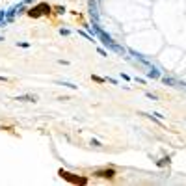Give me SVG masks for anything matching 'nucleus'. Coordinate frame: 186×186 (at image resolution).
<instances>
[{
    "instance_id": "20e7f679",
    "label": "nucleus",
    "mask_w": 186,
    "mask_h": 186,
    "mask_svg": "<svg viewBox=\"0 0 186 186\" xmlns=\"http://www.w3.org/2000/svg\"><path fill=\"white\" fill-rule=\"evenodd\" d=\"M147 77H149V78H160L162 74H160V71H158L156 67H151V69H149V73H147Z\"/></svg>"
},
{
    "instance_id": "f257e3e1",
    "label": "nucleus",
    "mask_w": 186,
    "mask_h": 186,
    "mask_svg": "<svg viewBox=\"0 0 186 186\" xmlns=\"http://www.w3.org/2000/svg\"><path fill=\"white\" fill-rule=\"evenodd\" d=\"M89 30H91V34H95V36H97V37H99V39L102 41V43L106 45V47H110V49H112V50L119 52V54H123V52H125V50H123V49H121V47H119L117 43H115V41H114L112 37L108 36V34H104V32H102V30L99 28V24H97V23H95L93 26H89Z\"/></svg>"
},
{
    "instance_id": "0eeeda50",
    "label": "nucleus",
    "mask_w": 186,
    "mask_h": 186,
    "mask_svg": "<svg viewBox=\"0 0 186 186\" xmlns=\"http://www.w3.org/2000/svg\"><path fill=\"white\" fill-rule=\"evenodd\" d=\"M60 86H67V88H71V89H77V86L74 84H71V82H58Z\"/></svg>"
},
{
    "instance_id": "1a4fd4ad",
    "label": "nucleus",
    "mask_w": 186,
    "mask_h": 186,
    "mask_svg": "<svg viewBox=\"0 0 186 186\" xmlns=\"http://www.w3.org/2000/svg\"><path fill=\"white\" fill-rule=\"evenodd\" d=\"M91 145H93V147H101V142H97V140H91Z\"/></svg>"
},
{
    "instance_id": "f8f14e48",
    "label": "nucleus",
    "mask_w": 186,
    "mask_h": 186,
    "mask_svg": "<svg viewBox=\"0 0 186 186\" xmlns=\"http://www.w3.org/2000/svg\"><path fill=\"white\" fill-rule=\"evenodd\" d=\"M0 41H4V37H0Z\"/></svg>"
},
{
    "instance_id": "9b49d317",
    "label": "nucleus",
    "mask_w": 186,
    "mask_h": 186,
    "mask_svg": "<svg viewBox=\"0 0 186 186\" xmlns=\"http://www.w3.org/2000/svg\"><path fill=\"white\" fill-rule=\"evenodd\" d=\"M60 34H61V36H67V34H69V30H65V28H61V30H60Z\"/></svg>"
},
{
    "instance_id": "6e6552de",
    "label": "nucleus",
    "mask_w": 186,
    "mask_h": 186,
    "mask_svg": "<svg viewBox=\"0 0 186 186\" xmlns=\"http://www.w3.org/2000/svg\"><path fill=\"white\" fill-rule=\"evenodd\" d=\"M166 164H169V158H162V160L158 162V166H166Z\"/></svg>"
},
{
    "instance_id": "39448f33",
    "label": "nucleus",
    "mask_w": 186,
    "mask_h": 186,
    "mask_svg": "<svg viewBox=\"0 0 186 186\" xmlns=\"http://www.w3.org/2000/svg\"><path fill=\"white\" fill-rule=\"evenodd\" d=\"M97 177H114V171L112 169H108V171H99V173H97Z\"/></svg>"
},
{
    "instance_id": "423d86ee",
    "label": "nucleus",
    "mask_w": 186,
    "mask_h": 186,
    "mask_svg": "<svg viewBox=\"0 0 186 186\" xmlns=\"http://www.w3.org/2000/svg\"><path fill=\"white\" fill-rule=\"evenodd\" d=\"M162 82H164V84H169V86H173V84H177V82H175L173 78H168V77H162Z\"/></svg>"
},
{
    "instance_id": "9d476101",
    "label": "nucleus",
    "mask_w": 186,
    "mask_h": 186,
    "mask_svg": "<svg viewBox=\"0 0 186 186\" xmlns=\"http://www.w3.org/2000/svg\"><path fill=\"white\" fill-rule=\"evenodd\" d=\"M19 47H23V49H28V47H30V43H17Z\"/></svg>"
},
{
    "instance_id": "f03ea898",
    "label": "nucleus",
    "mask_w": 186,
    "mask_h": 186,
    "mask_svg": "<svg viewBox=\"0 0 186 186\" xmlns=\"http://www.w3.org/2000/svg\"><path fill=\"white\" fill-rule=\"evenodd\" d=\"M89 15H91V19L95 23L99 20V8H97V2H95V0H89Z\"/></svg>"
},
{
    "instance_id": "7ed1b4c3",
    "label": "nucleus",
    "mask_w": 186,
    "mask_h": 186,
    "mask_svg": "<svg viewBox=\"0 0 186 186\" xmlns=\"http://www.w3.org/2000/svg\"><path fill=\"white\" fill-rule=\"evenodd\" d=\"M15 101H23V102H36V101H37V97H36V95H19V97H17Z\"/></svg>"
}]
</instances>
